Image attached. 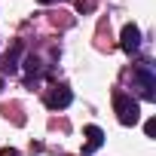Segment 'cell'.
<instances>
[{
	"label": "cell",
	"mask_w": 156,
	"mask_h": 156,
	"mask_svg": "<svg viewBox=\"0 0 156 156\" xmlns=\"http://www.w3.org/2000/svg\"><path fill=\"white\" fill-rule=\"evenodd\" d=\"M122 49H126L129 55L141 49V31H138L135 25H126V28H122Z\"/></svg>",
	"instance_id": "277c9868"
},
{
	"label": "cell",
	"mask_w": 156,
	"mask_h": 156,
	"mask_svg": "<svg viewBox=\"0 0 156 156\" xmlns=\"http://www.w3.org/2000/svg\"><path fill=\"white\" fill-rule=\"evenodd\" d=\"M86 138H89V144L83 147V153H95V150L104 144V132H101L98 126H89V129H86Z\"/></svg>",
	"instance_id": "8992f818"
},
{
	"label": "cell",
	"mask_w": 156,
	"mask_h": 156,
	"mask_svg": "<svg viewBox=\"0 0 156 156\" xmlns=\"http://www.w3.org/2000/svg\"><path fill=\"white\" fill-rule=\"evenodd\" d=\"M132 83L141 89V95L147 98V101H153L156 98V73H153V64L150 61H141V64H135V70H132Z\"/></svg>",
	"instance_id": "6da1fadb"
},
{
	"label": "cell",
	"mask_w": 156,
	"mask_h": 156,
	"mask_svg": "<svg viewBox=\"0 0 156 156\" xmlns=\"http://www.w3.org/2000/svg\"><path fill=\"white\" fill-rule=\"evenodd\" d=\"M22 43H16L6 55H3V64H0V67H3V73H12V70H19V55H22Z\"/></svg>",
	"instance_id": "5b68a950"
},
{
	"label": "cell",
	"mask_w": 156,
	"mask_h": 156,
	"mask_svg": "<svg viewBox=\"0 0 156 156\" xmlns=\"http://www.w3.org/2000/svg\"><path fill=\"white\" fill-rule=\"evenodd\" d=\"M144 132H147V135H153V132H156V122H153V119H147V126H144Z\"/></svg>",
	"instance_id": "ba28073f"
},
{
	"label": "cell",
	"mask_w": 156,
	"mask_h": 156,
	"mask_svg": "<svg viewBox=\"0 0 156 156\" xmlns=\"http://www.w3.org/2000/svg\"><path fill=\"white\" fill-rule=\"evenodd\" d=\"M0 156H19L16 150H3V153H0Z\"/></svg>",
	"instance_id": "9c48e42d"
},
{
	"label": "cell",
	"mask_w": 156,
	"mask_h": 156,
	"mask_svg": "<svg viewBox=\"0 0 156 156\" xmlns=\"http://www.w3.org/2000/svg\"><path fill=\"white\" fill-rule=\"evenodd\" d=\"M73 101V95H70V89H64V86H55L49 95H46V107L49 110H61V107H67Z\"/></svg>",
	"instance_id": "3957f363"
},
{
	"label": "cell",
	"mask_w": 156,
	"mask_h": 156,
	"mask_svg": "<svg viewBox=\"0 0 156 156\" xmlns=\"http://www.w3.org/2000/svg\"><path fill=\"white\" fill-rule=\"evenodd\" d=\"M0 86H3V80H0Z\"/></svg>",
	"instance_id": "8fae6325"
},
{
	"label": "cell",
	"mask_w": 156,
	"mask_h": 156,
	"mask_svg": "<svg viewBox=\"0 0 156 156\" xmlns=\"http://www.w3.org/2000/svg\"><path fill=\"white\" fill-rule=\"evenodd\" d=\"M37 3H43V6H49V3H58V0H37Z\"/></svg>",
	"instance_id": "30bf717a"
},
{
	"label": "cell",
	"mask_w": 156,
	"mask_h": 156,
	"mask_svg": "<svg viewBox=\"0 0 156 156\" xmlns=\"http://www.w3.org/2000/svg\"><path fill=\"white\" fill-rule=\"evenodd\" d=\"M25 70H28V73H37V70H40V58H37V55H28V58H25Z\"/></svg>",
	"instance_id": "52a82bcc"
},
{
	"label": "cell",
	"mask_w": 156,
	"mask_h": 156,
	"mask_svg": "<svg viewBox=\"0 0 156 156\" xmlns=\"http://www.w3.org/2000/svg\"><path fill=\"white\" fill-rule=\"evenodd\" d=\"M113 107H116V116H119L122 126H135V122L141 119V107H138V101L129 98V95H122V92L113 98Z\"/></svg>",
	"instance_id": "7a4b0ae2"
}]
</instances>
